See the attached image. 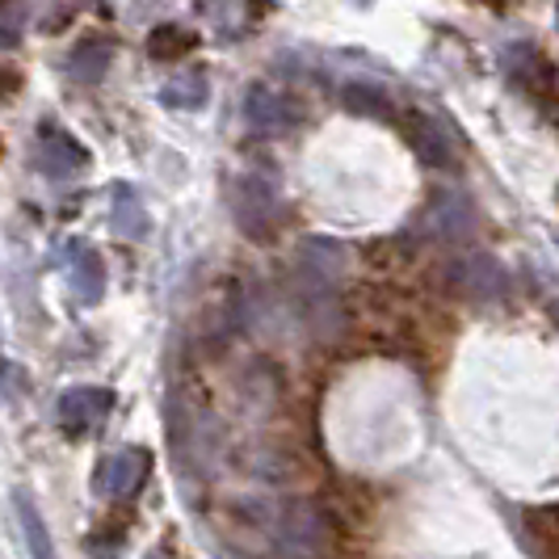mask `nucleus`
<instances>
[{
	"instance_id": "obj_1",
	"label": "nucleus",
	"mask_w": 559,
	"mask_h": 559,
	"mask_svg": "<svg viewBox=\"0 0 559 559\" xmlns=\"http://www.w3.org/2000/svg\"><path fill=\"white\" fill-rule=\"evenodd\" d=\"M147 467H152L147 450H118V454H110V459L97 467L93 488H97L106 501H131L143 488V479H147Z\"/></svg>"
},
{
	"instance_id": "obj_2",
	"label": "nucleus",
	"mask_w": 559,
	"mask_h": 559,
	"mask_svg": "<svg viewBox=\"0 0 559 559\" xmlns=\"http://www.w3.org/2000/svg\"><path fill=\"white\" fill-rule=\"evenodd\" d=\"M110 408L114 392H106V388H72V392L59 395L56 420L59 429H68L72 438H84V433H93L102 420L110 417Z\"/></svg>"
},
{
	"instance_id": "obj_3",
	"label": "nucleus",
	"mask_w": 559,
	"mask_h": 559,
	"mask_svg": "<svg viewBox=\"0 0 559 559\" xmlns=\"http://www.w3.org/2000/svg\"><path fill=\"white\" fill-rule=\"evenodd\" d=\"M245 118H249L252 131H261V135H282V131H290L299 122V106L290 97L274 93V88L257 84L249 93V102H245Z\"/></svg>"
},
{
	"instance_id": "obj_4",
	"label": "nucleus",
	"mask_w": 559,
	"mask_h": 559,
	"mask_svg": "<svg viewBox=\"0 0 559 559\" xmlns=\"http://www.w3.org/2000/svg\"><path fill=\"white\" fill-rule=\"evenodd\" d=\"M320 538H324V522H320V513L311 509V504L295 501L286 513H282L278 522V543L286 556L304 559L311 556L316 547H320Z\"/></svg>"
},
{
	"instance_id": "obj_5",
	"label": "nucleus",
	"mask_w": 559,
	"mask_h": 559,
	"mask_svg": "<svg viewBox=\"0 0 559 559\" xmlns=\"http://www.w3.org/2000/svg\"><path fill=\"white\" fill-rule=\"evenodd\" d=\"M429 231L438 240H467L472 227H476V211L463 194H438L429 202V215H425Z\"/></svg>"
},
{
	"instance_id": "obj_6",
	"label": "nucleus",
	"mask_w": 559,
	"mask_h": 559,
	"mask_svg": "<svg viewBox=\"0 0 559 559\" xmlns=\"http://www.w3.org/2000/svg\"><path fill=\"white\" fill-rule=\"evenodd\" d=\"M454 286H459L467 299H479V304L501 299L504 295L501 261H492V257H467V261H459V270H454Z\"/></svg>"
},
{
	"instance_id": "obj_7",
	"label": "nucleus",
	"mask_w": 559,
	"mask_h": 559,
	"mask_svg": "<svg viewBox=\"0 0 559 559\" xmlns=\"http://www.w3.org/2000/svg\"><path fill=\"white\" fill-rule=\"evenodd\" d=\"M13 509H17V526H22V543H26L29 559H59L56 538H51V531H47L38 504L29 501L26 492H17V497H13Z\"/></svg>"
},
{
	"instance_id": "obj_8",
	"label": "nucleus",
	"mask_w": 559,
	"mask_h": 559,
	"mask_svg": "<svg viewBox=\"0 0 559 559\" xmlns=\"http://www.w3.org/2000/svg\"><path fill=\"white\" fill-rule=\"evenodd\" d=\"M408 127H413L408 140L417 143V152L429 160V165H450V160H454V147H450L447 131H438L429 118H420L417 114V118H408Z\"/></svg>"
},
{
	"instance_id": "obj_9",
	"label": "nucleus",
	"mask_w": 559,
	"mask_h": 559,
	"mask_svg": "<svg viewBox=\"0 0 559 559\" xmlns=\"http://www.w3.org/2000/svg\"><path fill=\"white\" fill-rule=\"evenodd\" d=\"M63 152H68L63 177H68V173H81V168H84V147L76 140H72L68 131H47V135H43V143H38V160L47 165V173H56V168H59V156H63Z\"/></svg>"
},
{
	"instance_id": "obj_10",
	"label": "nucleus",
	"mask_w": 559,
	"mask_h": 559,
	"mask_svg": "<svg viewBox=\"0 0 559 559\" xmlns=\"http://www.w3.org/2000/svg\"><path fill=\"white\" fill-rule=\"evenodd\" d=\"M194 47H198V38L190 34V29H181V26H160L152 38H147V51H152V59H165V63L190 56Z\"/></svg>"
},
{
	"instance_id": "obj_11",
	"label": "nucleus",
	"mask_w": 559,
	"mask_h": 559,
	"mask_svg": "<svg viewBox=\"0 0 559 559\" xmlns=\"http://www.w3.org/2000/svg\"><path fill=\"white\" fill-rule=\"evenodd\" d=\"M160 102L173 110H198L206 102V81L202 76H181V81H168L160 88Z\"/></svg>"
},
{
	"instance_id": "obj_12",
	"label": "nucleus",
	"mask_w": 559,
	"mask_h": 559,
	"mask_svg": "<svg viewBox=\"0 0 559 559\" xmlns=\"http://www.w3.org/2000/svg\"><path fill=\"white\" fill-rule=\"evenodd\" d=\"M72 286H76V295H81L84 304L102 295V286H106V274H102V261H97V252H84L81 261H76V270H72Z\"/></svg>"
}]
</instances>
